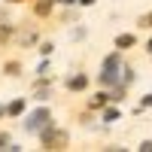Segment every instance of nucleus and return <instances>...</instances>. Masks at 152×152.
<instances>
[{
	"instance_id": "1",
	"label": "nucleus",
	"mask_w": 152,
	"mask_h": 152,
	"mask_svg": "<svg viewBox=\"0 0 152 152\" xmlns=\"http://www.w3.org/2000/svg\"><path fill=\"white\" fill-rule=\"evenodd\" d=\"M119 70H122L119 55H110V58L104 61V73H100V82H104V85H113V82L119 79Z\"/></svg>"
},
{
	"instance_id": "12",
	"label": "nucleus",
	"mask_w": 152,
	"mask_h": 152,
	"mask_svg": "<svg viewBox=\"0 0 152 152\" xmlns=\"http://www.w3.org/2000/svg\"><path fill=\"white\" fill-rule=\"evenodd\" d=\"M79 3H94V0H79Z\"/></svg>"
},
{
	"instance_id": "11",
	"label": "nucleus",
	"mask_w": 152,
	"mask_h": 152,
	"mask_svg": "<svg viewBox=\"0 0 152 152\" xmlns=\"http://www.w3.org/2000/svg\"><path fill=\"white\" fill-rule=\"evenodd\" d=\"M61 3H76V0H61Z\"/></svg>"
},
{
	"instance_id": "15",
	"label": "nucleus",
	"mask_w": 152,
	"mask_h": 152,
	"mask_svg": "<svg viewBox=\"0 0 152 152\" xmlns=\"http://www.w3.org/2000/svg\"><path fill=\"white\" fill-rule=\"evenodd\" d=\"M0 116H3V110H0Z\"/></svg>"
},
{
	"instance_id": "13",
	"label": "nucleus",
	"mask_w": 152,
	"mask_h": 152,
	"mask_svg": "<svg viewBox=\"0 0 152 152\" xmlns=\"http://www.w3.org/2000/svg\"><path fill=\"white\" fill-rule=\"evenodd\" d=\"M146 24H152V15H149V18H146Z\"/></svg>"
},
{
	"instance_id": "5",
	"label": "nucleus",
	"mask_w": 152,
	"mask_h": 152,
	"mask_svg": "<svg viewBox=\"0 0 152 152\" xmlns=\"http://www.w3.org/2000/svg\"><path fill=\"white\" fill-rule=\"evenodd\" d=\"M107 100H110V94H97V97L91 100V107H104V104H107Z\"/></svg>"
},
{
	"instance_id": "8",
	"label": "nucleus",
	"mask_w": 152,
	"mask_h": 152,
	"mask_svg": "<svg viewBox=\"0 0 152 152\" xmlns=\"http://www.w3.org/2000/svg\"><path fill=\"white\" fill-rule=\"evenodd\" d=\"M3 146H9V137H6V134H0V149H3Z\"/></svg>"
},
{
	"instance_id": "6",
	"label": "nucleus",
	"mask_w": 152,
	"mask_h": 152,
	"mask_svg": "<svg viewBox=\"0 0 152 152\" xmlns=\"http://www.w3.org/2000/svg\"><path fill=\"white\" fill-rule=\"evenodd\" d=\"M21 110H24V100H15V104H12V107H9V113H12V116H18V113H21Z\"/></svg>"
},
{
	"instance_id": "2",
	"label": "nucleus",
	"mask_w": 152,
	"mask_h": 152,
	"mask_svg": "<svg viewBox=\"0 0 152 152\" xmlns=\"http://www.w3.org/2000/svg\"><path fill=\"white\" fill-rule=\"evenodd\" d=\"M49 119H52V116H49V110H37V113H31V116H28L24 128H28V131H40V128H43V125H46Z\"/></svg>"
},
{
	"instance_id": "3",
	"label": "nucleus",
	"mask_w": 152,
	"mask_h": 152,
	"mask_svg": "<svg viewBox=\"0 0 152 152\" xmlns=\"http://www.w3.org/2000/svg\"><path fill=\"white\" fill-rule=\"evenodd\" d=\"M85 76H70V79H67V88H70V91H82V88H85Z\"/></svg>"
},
{
	"instance_id": "9",
	"label": "nucleus",
	"mask_w": 152,
	"mask_h": 152,
	"mask_svg": "<svg viewBox=\"0 0 152 152\" xmlns=\"http://www.w3.org/2000/svg\"><path fill=\"white\" fill-rule=\"evenodd\" d=\"M140 149H143V152H152V140H146V143H143Z\"/></svg>"
},
{
	"instance_id": "14",
	"label": "nucleus",
	"mask_w": 152,
	"mask_h": 152,
	"mask_svg": "<svg viewBox=\"0 0 152 152\" xmlns=\"http://www.w3.org/2000/svg\"><path fill=\"white\" fill-rule=\"evenodd\" d=\"M149 52H152V43H149Z\"/></svg>"
},
{
	"instance_id": "10",
	"label": "nucleus",
	"mask_w": 152,
	"mask_h": 152,
	"mask_svg": "<svg viewBox=\"0 0 152 152\" xmlns=\"http://www.w3.org/2000/svg\"><path fill=\"white\" fill-rule=\"evenodd\" d=\"M143 107H152V97H143Z\"/></svg>"
},
{
	"instance_id": "4",
	"label": "nucleus",
	"mask_w": 152,
	"mask_h": 152,
	"mask_svg": "<svg viewBox=\"0 0 152 152\" xmlns=\"http://www.w3.org/2000/svg\"><path fill=\"white\" fill-rule=\"evenodd\" d=\"M116 46H119V49H128V46H134V37H131V34H122L119 40H116Z\"/></svg>"
},
{
	"instance_id": "7",
	"label": "nucleus",
	"mask_w": 152,
	"mask_h": 152,
	"mask_svg": "<svg viewBox=\"0 0 152 152\" xmlns=\"http://www.w3.org/2000/svg\"><path fill=\"white\" fill-rule=\"evenodd\" d=\"M6 73L9 76H18V64H6Z\"/></svg>"
}]
</instances>
